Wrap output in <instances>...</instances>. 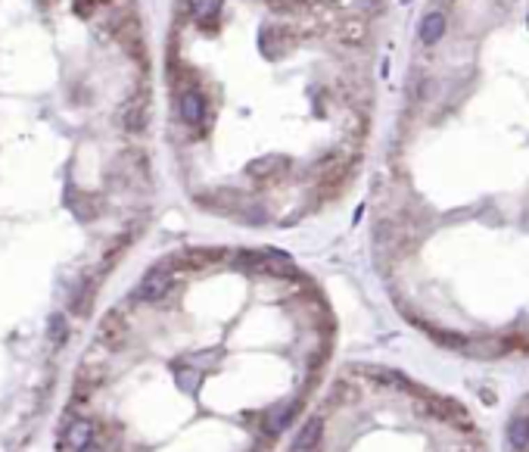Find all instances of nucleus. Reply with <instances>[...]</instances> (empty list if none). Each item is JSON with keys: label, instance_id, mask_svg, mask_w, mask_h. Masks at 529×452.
<instances>
[{"label": "nucleus", "instance_id": "nucleus-1", "mask_svg": "<svg viewBox=\"0 0 529 452\" xmlns=\"http://www.w3.org/2000/svg\"><path fill=\"white\" fill-rule=\"evenodd\" d=\"M330 349V306L290 256L175 250L97 312L53 452H280Z\"/></svg>", "mask_w": 529, "mask_h": 452}, {"label": "nucleus", "instance_id": "nucleus-2", "mask_svg": "<svg viewBox=\"0 0 529 452\" xmlns=\"http://www.w3.org/2000/svg\"><path fill=\"white\" fill-rule=\"evenodd\" d=\"M293 44H296V38L284 25H262V31H259V53L268 63H277V59L290 56Z\"/></svg>", "mask_w": 529, "mask_h": 452}, {"label": "nucleus", "instance_id": "nucleus-3", "mask_svg": "<svg viewBox=\"0 0 529 452\" xmlns=\"http://www.w3.org/2000/svg\"><path fill=\"white\" fill-rule=\"evenodd\" d=\"M427 412H430L433 421H442V424H452V428H470V412L464 409L461 402L448 400V396H427Z\"/></svg>", "mask_w": 529, "mask_h": 452}, {"label": "nucleus", "instance_id": "nucleus-4", "mask_svg": "<svg viewBox=\"0 0 529 452\" xmlns=\"http://www.w3.org/2000/svg\"><path fill=\"white\" fill-rule=\"evenodd\" d=\"M333 38H337L339 44H346V47H361V44L367 41V22L365 19H343V22L333 29Z\"/></svg>", "mask_w": 529, "mask_h": 452}, {"label": "nucleus", "instance_id": "nucleus-5", "mask_svg": "<svg viewBox=\"0 0 529 452\" xmlns=\"http://www.w3.org/2000/svg\"><path fill=\"white\" fill-rule=\"evenodd\" d=\"M507 446L511 452H529V415H514L507 421Z\"/></svg>", "mask_w": 529, "mask_h": 452}, {"label": "nucleus", "instance_id": "nucleus-6", "mask_svg": "<svg viewBox=\"0 0 529 452\" xmlns=\"http://www.w3.org/2000/svg\"><path fill=\"white\" fill-rule=\"evenodd\" d=\"M442 35H445V16H442L439 10L427 13L424 22H420V41H424L427 47H433V44H439Z\"/></svg>", "mask_w": 529, "mask_h": 452}, {"label": "nucleus", "instance_id": "nucleus-7", "mask_svg": "<svg viewBox=\"0 0 529 452\" xmlns=\"http://www.w3.org/2000/svg\"><path fill=\"white\" fill-rule=\"evenodd\" d=\"M221 6H224V0H187V10H190V16L197 19L199 25H206L209 19H215L221 13Z\"/></svg>", "mask_w": 529, "mask_h": 452}, {"label": "nucleus", "instance_id": "nucleus-8", "mask_svg": "<svg viewBox=\"0 0 529 452\" xmlns=\"http://www.w3.org/2000/svg\"><path fill=\"white\" fill-rule=\"evenodd\" d=\"M274 13H296L299 6H305V0H268Z\"/></svg>", "mask_w": 529, "mask_h": 452}, {"label": "nucleus", "instance_id": "nucleus-9", "mask_svg": "<svg viewBox=\"0 0 529 452\" xmlns=\"http://www.w3.org/2000/svg\"><path fill=\"white\" fill-rule=\"evenodd\" d=\"M106 0H75V13L78 16H91L93 10H97V6H103Z\"/></svg>", "mask_w": 529, "mask_h": 452}, {"label": "nucleus", "instance_id": "nucleus-10", "mask_svg": "<svg viewBox=\"0 0 529 452\" xmlns=\"http://www.w3.org/2000/svg\"><path fill=\"white\" fill-rule=\"evenodd\" d=\"M401 3H411V0H401Z\"/></svg>", "mask_w": 529, "mask_h": 452}]
</instances>
